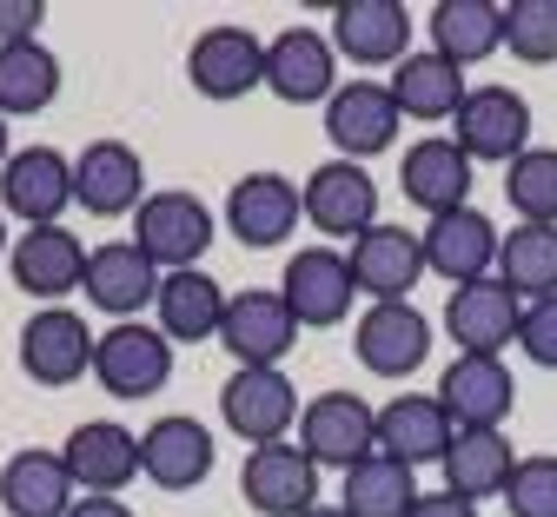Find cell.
<instances>
[{
    "mask_svg": "<svg viewBox=\"0 0 557 517\" xmlns=\"http://www.w3.org/2000/svg\"><path fill=\"white\" fill-rule=\"evenodd\" d=\"M299 385L286 379V365H233V379L220 385V418L246 452L286 445L299 431Z\"/></svg>",
    "mask_w": 557,
    "mask_h": 517,
    "instance_id": "obj_1",
    "label": "cell"
},
{
    "mask_svg": "<svg viewBox=\"0 0 557 517\" xmlns=\"http://www.w3.org/2000/svg\"><path fill=\"white\" fill-rule=\"evenodd\" d=\"M213 233H220L213 206H206L199 193H186V186H160L133 212V246L147 253L160 272H193L206 259V246H213Z\"/></svg>",
    "mask_w": 557,
    "mask_h": 517,
    "instance_id": "obj_2",
    "label": "cell"
},
{
    "mask_svg": "<svg viewBox=\"0 0 557 517\" xmlns=\"http://www.w3.org/2000/svg\"><path fill=\"white\" fill-rule=\"evenodd\" d=\"M94 379L107 398L139 405V398H160L173 379V338L147 319H120L94 338Z\"/></svg>",
    "mask_w": 557,
    "mask_h": 517,
    "instance_id": "obj_3",
    "label": "cell"
},
{
    "mask_svg": "<svg viewBox=\"0 0 557 517\" xmlns=\"http://www.w3.org/2000/svg\"><path fill=\"white\" fill-rule=\"evenodd\" d=\"M278 299L293 306L299 332H332V325L352 319L359 279H352V266H345L338 246H306V253L286 259V272H278Z\"/></svg>",
    "mask_w": 557,
    "mask_h": 517,
    "instance_id": "obj_4",
    "label": "cell"
},
{
    "mask_svg": "<svg viewBox=\"0 0 557 517\" xmlns=\"http://www.w3.org/2000/svg\"><path fill=\"white\" fill-rule=\"evenodd\" d=\"M451 139L471 167H511L518 153H531V100L518 87H471Z\"/></svg>",
    "mask_w": 557,
    "mask_h": 517,
    "instance_id": "obj_5",
    "label": "cell"
},
{
    "mask_svg": "<svg viewBox=\"0 0 557 517\" xmlns=\"http://www.w3.org/2000/svg\"><path fill=\"white\" fill-rule=\"evenodd\" d=\"M299 452L319 471L325 465H338V471L366 465L379 452V405H366L359 392H319V398H306V411H299Z\"/></svg>",
    "mask_w": 557,
    "mask_h": 517,
    "instance_id": "obj_6",
    "label": "cell"
},
{
    "mask_svg": "<svg viewBox=\"0 0 557 517\" xmlns=\"http://www.w3.org/2000/svg\"><path fill=\"white\" fill-rule=\"evenodd\" d=\"M21 372L47 392H66L94 372V325L74 306H34L21 325Z\"/></svg>",
    "mask_w": 557,
    "mask_h": 517,
    "instance_id": "obj_7",
    "label": "cell"
},
{
    "mask_svg": "<svg viewBox=\"0 0 557 517\" xmlns=\"http://www.w3.org/2000/svg\"><path fill=\"white\" fill-rule=\"evenodd\" d=\"M299 199H306V226L325 233V239L352 246L359 233L379 226V186H372V173L359 160H325V167H312L306 186H299Z\"/></svg>",
    "mask_w": 557,
    "mask_h": 517,
    "instance_id": "obj_8",
    "label": "cell"
},
{
    "mask_svg": "<svg viewBox=\"0 0 557 517\" xmlns=\"http://www.w3.org/2000/svg\"><path fill=\"white\" fill-rule=\"evenodd\" d=\"M186 81L199 100H246L252 87H265V40L252 27H206L193 47H186Z\"/></svg>",
    "mask_w": 557,
    "mask_h": 517,
    "instance_id": "obj_9",
    "label": "cell"
},
{
    "mask_svg": "<svg viewBox=\"0 0 557 517\" xmlns=\"http://www.w3.org/2000/svg\"><path fill=\"white\" fill-rule=\"evenodd\" d=\"M60 465L81 497H120L139 478V431H126L120 418H87L66 431Z\"/></svg>",
    "mask_w": 557,
    "mask_h": 517,
    "instance_id": "obj_10",
    "label": "cell"
},
{
    "mask_svg": "<svg viewBox=\"0 0 557 517\" xmlns=\"http://www.w3.org/2000/svg\"><path fill=\"white\" fill-rule=\"evenodd\" d=\"M74 206V160L60 146H21L0 167V212L21 226H60V212Z\"/></svg>",
    "mask_w": 557,
    "mask_h": 517,
    "instance_id": "obj_11",
    "label": "cell"
},
{
    "mask_svg": "<svg viewBox=\"0 0 557 517\" xmlns=\"http://www.w3.org/2000/svg\"><path fill=\"white\" fill-rule=\"evenodd\" d=\"M220 345L233 352V365H286V352L299 345V319L278 299V285L233 292L226 319H220Z\"/></svg>",
    "mask_w": 557,
    "mask_h": 517,
    "instance_id": "obj_12",
    "label": "cell"
},
{
    "mask_svg": "<svg viewBox=\"0 0 557 517\" xmlns=\"http://www.w3.org/2000/svg\"><path fill=\"white\" fill-rule=\"evenodd\" d=\"M299 219H306V199H299V180H286V173H246L226 193V233L246 253L286 246L299 233Z\"/></svg>",
    "mask_w": 557,
    "mask_h": 517,
    "instance_id": "obj_13",
    "label": "cell"
},
{
    "mask_svg": "<svg viewBox=\"0 0 557 517\" xmlns=\"http://www.w3.org/2000/svg\"><path fill=\"white\" fill-rule=\"evenodd\" d=\"M265 94L286 107H325L338 94V53L319 27H286L265 40Z\"/></svg>",
    "mask_w": 557,
    "mask_h": 517,
    "instance_id": "obj_14",
    "label": "cell"
},
{
    "mask_svg": "<svg viewBox=\"0 0 557 517\" xmlns=\"http://www.w3.org/2000/svg\"><path fill=\"white\" fill-rule=\"evenodd\" d=\"M418 246H425V272H438V279L458 292V285H471V279H492V272H498V246H505V233H498L478 206H458V212L425 219Z\"/></svg>",
    "mask_w": 557,
    "mask_h": 517,
    "instance_id": "obj_15",
    "label": "cell"
},
{
    "mask_svg": "<svg viewBox=\"0 0 557 517\" xmlns=\"http://www.w3.org/2000/svg\"><path fill=\"white\" fill-rule=\"evenodd\" d=\"M438 405L458 431H505L511 405H518V385H511V365L505 358H478V352H458L445 372H438Z\"/></svg>",
    "mask_w": 557,
    "mask_h": 517,
    "instance_id": "obj_16",
    "label": "cell"
},
{
    "mask_svg": "<svg viewBox=\"0 0 557 517\" xmlns=\"http://www.w3.org/2000/svg\"><path fill=\"white\" fill-rule=\"evenodd\" d=\"M398 126H405V113L385 81H338V94L325 100V139L338 146V160L366 167L372 153H385L398 139Z\"/></svg>",
    "mask_w": 557,
    "mask_h": 517,
    "instance_id": "obj_17",
    "label": "cell"
},
{
    "mask_svg": "<svg viewBox=\"0 0 557 517\" xmlns=\"http://www.w3.org/2000/svg\"><path fill=\"white\" fill-rule=\"evenodd\" d=\"M518 319H524V299L492 272V279H471L445 299V332L458 352H478V358H505V345H518Z\"/></svg>",
    "mask_w": 557,
    "mask_h": 517,
    "instance_id": "obj_18",
    "label": "cell"
},
{
    "mask_svg": "<svg viewBox=\"0 0 557 517\" xmlns=\"http://www.w3.org/2000/svg\"><path fill=\"white\" fill-rule=\"evenodd\" d=\"M352 352L372 379H411L418 365L432 358V319L418 312L411 299H392V306H366L359 312V332H352Z\"/></svg>",
    "mask_w": 557,
    "mask_h": 517,
    "instance_id": "obj_19",
    "label": "cell"
},
{
    "mask_svg": "<svg viewBox=\"0 0 557 517\" xmlns=\"http://www.w3.org/2000/svg\"><path fill=\"white\" fill-rule=\"evenodd\" d=\"M213 458H220L213 431L199 418H186V411H166V418H153L139 431V478L160 484V491H199L213 478Z\"/></svg>",
    "mask_w": 557,
    "mask_h": 517,
    "instance_id": "obj_20",
    "label": "cell"
},
{
    "mask_svg": "<svg viewBox=\"0 0 557 517\" xmlns=\"http://www.w3.org/2000/svg\"><path fill=\"white\" fill-rule=\"evenodd\" d=\"M239 491L259 517H306V510H319V465L299 452V438L259 445L239 465Z\"/></svg>",
    "mask_w": 557,
    "mask_h": 517,
    "instance_id": "obj_21",
    "label": "cell"
},
{
    "mask_svg": "<svg viewBox=\"0 0 557 517\" xmlns=\"http://www.w3.org/2000/svg\"><path fill=\"white\" fill-rule=\"evenodd\" d=\"M345 266H352V279L372 306H392V299H411L418 279H425V246H418L411 226H385L379 219L372 233H359L345 246Z\"/></svg>",
    "mask_w": 557,
    "mask_h": 517,
    "instance_id": "obj_22",
    "label": "cell"
},
{
    "mask_svg": "<svg viewBox=\"0 0 557 517\" xmlns=\"http://www.w3.org/2000/svg\"><path fill=\"white\" fill-rule=\"evenodd\" d=\"M160 279H166V272H160L147 253H139L133 239H107V246L87 253V279H81V292H87V299L120 325V319H139V312L160 299Z\"/></svg>",
    "mask_w": 557,
    "mask_h": 517,
    "instance_id": "obj_23",
    "label": "cell"
},
{
    "mask_svg": "<svg viewBox=\"0 0 557 517\" xmlns=\"http://www.w3.org/2000/svg\"><path fill=\"white\" fill-rule=\"evenodd\" d=\"M325 40L352 66H398L411 53V8H398V0H345V8H332Z\"/></svg>",
    "mask_w": 557,
    "mask_h": 517,
    "instance_id": "obj_24",
    "label": "cell"
},
{
    "mask_svg": "<svg viewBox=\"0 0 557 517\" xmlns=\"http://www.w3.org/2000/svg\"><path fill=\"white\" fill-rule=\"evenodd\" d=\"M8 272L21 292H34V306H60L66 292H81L87 279V246L66 226H27L8 253Z\"/></svg>",
    "mask_w": 557,
    "mask_h": 517,
    "instance_id": "obj_25",
    "label": "cell"
},
{
    "mask_svg": "<svg viewBox=\"0 0 557 517\" xmlns=\"http://www.w3.org/2000/svg\"><path fill=\"white\" fill-rule=\"evenodd\" d=\"M147 199V167L126 139H94L74 160V206H87L94 219H133Z\"/></svg>",
    "mask_w": 557,
    "mask_h": 517,
    "instance_id": "obj_26",
    "label": "cell"
},
{
    "mask_svg": "<svg viewBox=\"0 0 557 517\" xmlns=\"http://www.w3.org/2000/svg\"><path fill=\"white\" fill-rule=\"evenodd\" d=\"M451 438H458V424L445 418L438 392H398V398L379 405V452L411 465V471L418 465H445Z\"/></svg>",
    "mask_w": 557,
    "mask_h": 517,
    "instance_id": "obj_27",
    "label": "cell"
},
{
    "mask_svg": "<svg viewBox=\"0 0 557 517\" xmlns=\"http://www.w3.org/2000/svg\"><path fill=\"white\" fill-rule=\"evenodd\" d=\"M471 173L478 167L458 153V139L432 133V139H411V153L398 160V193L411 206H425V219H438V212L471 206Z\"/></svg>",
    "mask_w": 557,
    "mask_h": 517,
    "instance_id": "obj_28",
    "label": "cell"
},
{
    "mask_svg": "<svg viewBox=\"0 0 557 517\" xmlns=\"http://www.w3.org/2000/svg\"><path fill=\"white\" fill-rule=\"evenodd\" d=\"M226 299H233V292L206 272V266L166 272V279H160V299H153V325H160L173 345H206V338H220Z\"/></svg>",
    "mask_w": 557,
    "mask_h": 517,
    "instance_id": "obj_29",
    "label": "cell"
},
{
    "mask_svg": "<svg viewBox=\"0 0 557 517\" xmlns=\"http://www.w3.org/2000/svg\"><path fill=\"white\" fill-rule=\"evenodd\" d=\"M385 87H392V100H398L405 120H425V126H438V120L451 126L458 107H465V94H471V87H465V66H451V60L432 53V47H425V53L411 47V53L392 66Z\"/></svg>",
    "mask_w": 557,
    "mask_h": 517,
    "instance_id": "obj_30",
    "label": "cell"
},
{
    "mask_svg": "<svg viewBox=\"0 0 557 517\" xmlns=\"http://www.w3.org/2000/svg\"><path fill=\"white\" fill-rule=\"evenodd\" d=\"M74 504H81V491H74V478H66L60 452L27 445V452H14L8 465H0V510L8 517H66Z\"/></svg>",
    "mask_w": 557,
    "mask_h": 517,
    "instance_id": "obj_31",
    "label": "cell"
},
{
    "mask_svg": "<svg viewBox=\"0 0 557 517\" xmlns=\"http://www.w3.org/2000/svg\"><path fill=\"white\" fill-rule=\"evenodd\" d=\"M438 471H445V491L465 497V504L505 497V484H511V471H518V445H511L505 431H458Z\"/></svg>",
    "mask_w": 557,
    "mask_h": 517,
    "instance_id": "obj_32",
    "label": "cell"
},
{
    "mask_svg": "<svg viewBox=\"0 0 557 517\" xmlns=\"http://www.w3.org/2000/svg\"><path fill=\"white\" fill-rule=\"evenodd\" d=\"M425 34H432V53H445L451 66H478L505 53V8H492V0H438L425 14Z\"/></svg>",
    "mask_w": 557,
    "mask_h": 517,
    "instance_id": "obj_33",
    "label": "cell"
},
{
    "mask_svg": "<svg viewBox=\"0 0 557 517\" xmlns=\"http://www.w3.org/2000/svg\"><path fill=\"white\" fill-rule=\"evenodd\" d=\"M53 100H60V53L47 40L0 47V113L27 120V113H47Z\"/></svg>",
    "mask_w": 557,
    "mask_h": 517,
    "instance_id": "obj_34",
    "label": "cell"
},
{
    "mask_svg": "<svg viewBox=\"0 0 557 517\" xmlns=\"http://www.w3.org/2000/svg\"><path fill=\"white\" fill-rule=\"evenodd\" d=\"M425 497L418 491V471L372 452L366 465L345 471V517H411V504Z\"/></svg>",
    "mask_w": 557,
    "mask_h": 517,
    "instance_id": "obj_35",
    "label": "cell"
},
{
    "mask_svg": "<svg viewBox=\"0 0 557 517\" xmlns=\"http://www.w3.org/2000/svg\"><path fill=\"white\" fill-rule=\"evenodd\" d=\"M498 279L518 299H550L557 292V226H511L498 246Z\"/></svg>",
    "mask_w": 557,
    "mask_h": 517,
    "instance_id": "obj_36",
    "label": "cell"
},
{
    "mask_svg": "<svg viewBox=\"0 0 557 517\" xmlns=\"http://www.w3.org/2000/svg\"><path fill=\"white\" fill-rule=\"evenodd\" d=\"M505 199L518 226H557V146H531L505 167Z\"/></svg>",
    "mask_w": 557,
    "mask_h": 517,
    "instance_id": "obj_37",
    "label": "cell"
},
{
    "mask_svg": "<svg viewBox=\"0 0 557 517\" xmlns=\"http://www.w3.org/2000/svg\"><path fill=\"white\" fill-rule=\"evenodd\" d=\"M505 53H518L524 66H557V0H511Z\"/></svg>",
    "mask_w": 557,
    "mask_h": 517,
    "instance_id": "obj_38",
    "label": "cell"
},
{
    "mask_svg": "<svg viewBox=\"0 0 557 517\" xmlns=\"http://www.w3.org/2000/svg\"><path fill=\"white\" fill-rule=\"evenodd\" d=\"M505 510L511 517H557V458L550 452L518 458V471L505 484Z\"/></svg>",
    "mask_w": 557,
    "mask_h": 517,
    "instance_id": "obj_39",
    "label": "cell"
},
{
    "mask_svg": "<svg viewBox=\"0 0 557 517\" xmlns=\"http://www.w3.org/2000/svg\"><path fill=\"white\" fill-rule=\"evenodd\" d=\"M518 352L537 365V372H557V292L524 306V319H518Z\"/></svg>",
    "mask_w": 557,
    "mask_h": 517,
    "instance_id": "obj_40",
    "label": "cell"
},
{
    "mask_svg": "<svg viewBox=\"0 0 557 517\" xmlns=\"http://www.w3.org/2000/svg\"><path fill=\"white\" fill-rule=\"evenodd\" d=\"M40 21H47V0H0V47L40 40Z\"/></svg>",
    "mask_w": 557,
    "mask_h": 517,
    "instance_id": "obj_41",
    "label": "cell"
},
{
    "mask_svg": "<svg viewBox=\"0 0 557 517\" xmlns=\"http://www.w3.org/2000/svg\"><path fill=\"white\" fill-rule=\"evenodd\" d=\"M411 517H478V504H465V497H451V491L438 484V491H425V497L411 504Z\"/></svg>",
    "mask_w": 557,
    "mask_h": 517,
    "instance_id": "obj_42",
    "label": "cell"
},
{
    "mask_svg": "<svg viewBox=\"0 0 557 517\" xmlns=\"http://www.w3.org/2000/svg\"><path fill=\"white\" fill-rule=\"evenodd\" d=\"M66 517H133V504H120V497H81Z\"/></svg>",
    "mask_w": 557,
    "mask_h": 517,
    "instance_id": "obj_43",
    "label": "cell"
},
{
    "mask_svg": "<svg viewBox=\"0 0 557 517\" xmlns=\"http://www.w3.org/2000/svg\"><path fill=\"white\" fill-rule=\"evenodd\" d=\"M14 160V133H8V113H0V167Z\"/></svg>",
    "mask_w": 557,
    "mask_h": 517,
    "instance_id": "obj_44",
    "label": "cell"
},
{
    "mask_svg": "<svg viewBox=\"0 0 557 517\" xmlns=\"http://www.w3.org/2000/svg\"><path fill=\"white\" fill-rule=\"evenodd\" d=\"M14 253V233H8V212H0V259H8Z\"/></svg>",
    "mask_w": 557,
    "mask_h": 517,
    "instance_id": "obj_45",
    "label": "cell"
},
{
    "mask_svg": "<svg viewBox=\"0 0 557 517\" xmlns=\"http://www.w3.org/2000/svg\"><path fill=\"white\" fill-rule=\"evenodd\" d=\"M306 517H345V504H319V510H306Z\"/></svg>",
    "mask_w": 557,
    "mask_h": 517,
    "instance_id": "obj_46",
    "label": "cell"
}]
</instances>
